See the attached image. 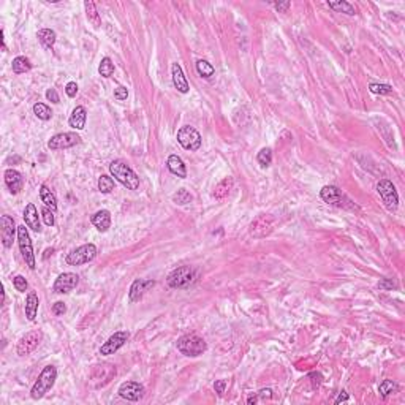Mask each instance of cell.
I'll return each mask as SVG.
<instances>
[{"mask_svg": "<svg viewBox=\"0 0 405 405\" xmlns=\"http://www.w3.org/2000/svg\"><path fill=\"white\" fill-rule=\"evenodd\" d=\"M110 173L117 182H121L128 190L139 188V177L124 160H114L110 165Z\"/></svg>", "mask_w": 405, "mask_h": 405, "instance_id": "obj_1", "label": "cell"}, {"mask_svg": "<svg viewBox=\"0 0 405 405\" xmlns=\"http://www.w3.org/2000/svg\"><path fill=\"white\" fill-rule=\"evenodd\" d=\"M57 380V369L56 366H46L43 371L40 372L37 382L33 383L32 389H30V397L33 400H40L44 397V394L49 391Z\"/></svg>", "mask_w": 405, "mask_h": 405, "instance_id": "obj_2", "label": "cell"}, {"mask_svg": "<svg viewBox=\"0 0 405 405\" xmlns=\"http://www.w3.org/2000/svg\"><path fill=\"white\" fill-rule=\"evenodd\" d=\"M176 345H177V350L184 356H188V358H196V356H201L208 350L205 339L196 334H185L179 337Z\"/></svg>", "mask_w": 405, "mask_h": 405, "instance_id": "obj_3", "label": "cell"}, {"mask_svg": "<svg viewBox=\"0 0 405 405\" xmlns=\"http://www.w3.org/2000/svg\"><path fill=\"white\" fill-rule=\"evenodd\" d=\"M195 277H196V271L192 266H179L168 274L166 283H168V287L173 290H184L193 283Z\"/></svg>", "mask_w": 405, "mask_h": 405, "instance_id": "obj_4", "label": "cell"}, {"mask_svg": "<svg viewBox=\"0 0 405 405\" xmlns=\"http://www.w3.org/2000/svg\"><path fill=\"white\" fill-rule=\"evenodd\" d=\"M377 193L380 195V198H382L385 208L389 212L397 211V208H399V195H397L396 187L392 185L391 181H388V179L378 181L377 182Z\"/></svg>", "mask_w": 405, "mask_h": 405, "instance_id": "obj_5", "label": "cell"}, {"mask_svg": "<svg viewBox=\"0 0 405 405\" xmlns=\"http://www.w3.org/2000/svg\"><path fill=\"white\" fill-rule=\"evenodd\" d=\"M95 257H97V247H95L93 244H84L75 250H71V252L65 257V261H67L68 266H81V265H86V263L93 261Z\"/></svg>", "mask_w": 405, "mask_h": 405, "instance_id": "obj_6", "label": "cell"}, {"mask_svg": "<svg viewBox=\"0 0 405 405\" xmlns=\"http://www.w3.org/2000/svg\"><path fill=\"white\" fill-rule=\"evenodd\" d=\"M18 244H19L21 255L24 258V261H26V265L30 269H35L37 268V261H35L32 239H30V234H29V230L26 228V225L18 226Z\"/></svg>", "mask_w": 405, "mask_h": 405, "instance_id": "obj_7", "label": "cell"}, {"mask_svg": "<svg viewBox=\"0 0 405 405\" xmlns=\"http://www.w3.org/2000/svg\"><path fill=\"white\" fill-rule=\"evenodd\" d=\"M177 142L185 149V150H190V152H195L201 147V135L196 128L190 127V125H184L179 128V132H177Z\"/></svg>", "mask_w": 405, "mask_h": 405, "instance_id": "obj_8", "label": "cell"}, {"mask_svg": "<svg viewBox=\"0 0 405 405\" xmlns=\"http://www.w3.org/2000/svg\"><path fill=\"white\" fill-rule=\"evenodd\" d=\"M320 196L326 205L336 206V208H348L350 199L342 193V190L336 185H325L320 190Z\"/></svg>", "mask_w": 405, "mask_h": 405, "instance_id": "obj_9", "label": "cell"}, {"mask_svg": "<svg viewBox=\"0 0 405 405\" xmlns=\"http://www.w3.org/2000/svg\"><path fill=\"white\" fill-rule=\"evenodd\" d=\"M41 340H43V332L40 329H33V331L26 332V334H24L18 342V347H16L18 355L19 356L30 355L41 343Z\"/></svg>", "mask_w": 405, "mask_h": 405, "instance_id": "obj_10", "label": "cell"}, {"mask_svg": "<svg viewBox=\"0 0 405 405\" xmlns=\"http://www.w3.org/2000/svg\"><path fill=\"white\" fill-rule=\"evenodd\" d=\"M81 142V136L75 132H64V133H57L54 135L49 141H47V147L51 150H62L73 147Z\"/></svg>", "mask_w": 405, "mask_h": 405, "instance_id": "obj_11", "label": "cell"}, {"mask_svg": "<svg viewBox=\"0 0 405 405\" xmlns=\"http://www.w3.org/2000/svg\"><path fill=\"white\" fill-rule=\"evenodd\" d=\"M78 283H79V277H78V274L75 272H64L61 274L54 285H53V291L57 293V294H67L70 291H73L76 287H78Z\"/></svg>", "mask_w": 405, "mask_h": 405, "instance_id": "obj_12", "label": "cell"}, {"mask_svg": "<svg viewBox=\"0 0 405 405\" xmlns=\"http://www.w3.org/2000/svg\"><path fill=\"white\" fill-rule=\"evenodd\" d=\"M130 334L127 331H117L114 332L113 336L108 337V340H106L102 347H100V355L102 356H110V355H114L119 348H122L124 345L127 343Z\"/></svg>", "mask_w": 405, "mask_h": 405, "instance_id": "obj_13", "label": "cell"}, {"mask_svg": "<svg viewBox=\"0 0 405 405\" xmlns=\"http://www.w3.org/2000/svg\"><path fill=\"white\" fill-rule=\"evenodd\" d=\"M119 396L125 400H130V402H138L139 399H142L144 396V386L138 382H132V380H128V382H124L121 386H119Z\"/></svg>", "mask_w": 405, "mask_h": 405, "instance_id": "obj_14", "label": "cell"}, {"mask_svg": "<svg viewBox=\"0 0 405 405\" xmlns=\"http://www.w3.org/2000/svg\"><path fill=\"white\" fill-rule=\"evenodd\" d=\"M0 231H2V244L5 248L13 247L15 234L18 233V226L15 223V219L10 216L0 217Z\"/></svg>", "mask_w": 405, "mask_h": 405, "instance_id": "obj_15", "label": "cell"}, {"mask_svg": "<svg viewBox=\"0 0 405 405\" xmlns=\"http://www.w3.org/2000/svg\"><path fill=\"white\" fill-rule=\"evenodd\" d=\"M272 231V219L269 216H260L250 223V234L254 237H265Z\"/></svg>", "mask_w": 405, "mask_h": 405, "instance_id": "obj_16", "label": "cell"}, {"mask_svg": "<svg viewBox=\"0 0 405 405\" xmlns=\"http://www.w3.org/2000/svg\"><path fill=\"white\" fill-rule=\"evenodd\" d=\"M156 282L152 280H144V279H136L132 287H130V291H128V301L130 302H138L142 299V296L147 291L149 287H154Z\"/></svg>", "mask_w": 405, "mask_h": 405, "instance_id": "obj_17", "label": "cell"}, {"mask_svg": "<svg viewBox=\"0 0 405 405\" xmlns=\"http://www.w3.org/2000/svg\"><path fill=\"white\" fill-rule=\"evenodd\" d=\"M4 177H5V184H7L10 192L13 193V195H18L21 190H22V187H24V177H22V174L18 170L8 168L5 171Z\"/></svg>", "mask_w": 405, "mask_h": 405, "instance_id": "obj_18", "label": "cell"}, {"mask_svg": "<svg viewBox=\"0 0 405 405\" xmlns=\"http://www.w3.org/2000/svg\"><path fill=\"white\" fill-rule=\"evenodd\" d=\"M171 76H173V84L177 89V92H181V93H188L190 92V84H188V81H187V78L184 75L182 67L177 62H174L171 65Z\"/></svg>", "mask_w": 405, "mask_h": 405, "instance_id": "obj_19", "label": "cell"}, {"mask_svg": "<svg viewBox=\"0 0 405 405\" xmlns=\"http://www.w3.org/2000/svg\"><path fill=\"white\" fill-rule=\"evenodd\" d=\"M24 223H26L27 228H30L32 231L35 233H40L41 231V223H40V219H38V211L35 208L33 202H29L24 209Z\"/></svg>", "mask_w": 405, "mask_h": 405, "instance_id": "obj_20", "label": "cell"}, {"mask_svg": "<svg viewBox=\"0 0 405 405\" xmlns=\"http://www.w3.org/2000/svg\"><path fill=\"white\" fill-rule=\"evenodd\" d=\"M92 225L97 228L100 233H105V231H108L110 230V226H111V212L110 211H106V209H102V211H97L92 216L90 219Z\"/></svg>", "mask_w": 405, "mask_h": 405, "instance_id": "obj_21", "label": "cell"}, {"mask_svg": "<svg viewBox=\"0 0 405 405\" xmlns=\"http://www.w3.org/2000/svg\"><path fill=\"white\" fill-rule=\"evenodd\" d=\"M86 121H87V111L84 106H76L71 113L70 119H68V125L73 130H82L86 127Z\"/></svg>", "mask_w": 405, "mask_h": 405, "instance_id": "obj_22", "label": "cell"}, {"mask_svg": "<svg viewBox=\"0 0 405 405\" xmlns=\"http://www.w3.org/2000/svg\"><path fill=\"white\" fill-rule=\"evenodd\" d=\"M166 165H168V170H170L171 174L181 177V179H185V177H187V166H185L184 160L179 156H174V154H173V156H170Z\"/></svg>", "mask_w": 405, "mask_h": 405, "instance_id": "obj_23", "label": "cell"}, {"mask_svg": "<svg viewBox=\"0 0 405 405\" xmlns=\"http://www.w3.org/2000/svg\"><path fill=\"white\" fill-rule=\"evenodd\" d=\"M38 304H40V301H38L37 293H33V291L27 293V296H26V306H24V311H26V317H27L29 321H33L35 318H37V314H38Z\"/></svg>", "mask_w": 405, "mask_h": 405, "instance_id": "obj_24", "label": "cell"}, {"mask_svg": "<svg viewBox=\"0 0 405 405\" xmlns=\"http://www.w3.org/2000/svg\"><path fill=\"white\" fill-rule=\"evenodd\" d=\"M113 367H114L113 364H98V366H93V369H92V380H93V382H97V385H95V386L100 388V378H105L106 385L111 382L114 375H105V372H108L110 369H113Z\"/></svg>", "mask_w": 405, "mask_h": 405, "instance_id": "obj_25", "label": "cell"}, {"mask_svg": "<svg viewBox=\"0 0 405 405\" xmlns=\"http://www.w3.org/2000/svg\"><path fill=\"white\" fill-rule=\"evenodd\" d=\"M40 199H41V202L46 208H49L54 212L57 211V198H56V195L51 192V188L47 187L46 184H43L40 187Z\"/></svg>", "mask_w": 405, "mask_h": 405, "instance_id": "obj_26", "label": "cell"}, {"mask_svg": "<svg viewBox=\"0 0 405 405\" xmlns=\"http://www.w3.org/2000/svg\"><path fill=\"white\" fill-rule=\"evenodd\" d=\"M37 38L46 49H53L54 44H56V40H57V35L53 29H40L37 32Z\"/></svg>", "mask_w": 405, "mask_h": 405, "instance_id": "obj_27", "label": "cell"}, {"mask_svg": "<svg viewBox=\"0 0 405 405\" xmlns=\"http://www.w3.org/2000/svg\"><path fill=\"white\" fill-rule=\"evenodd\" d=\"M233 177H225L223 181H220L216 185V190H214V198L216 199H223L230 195L231 188H233Z\"/></svg>", "mask_w": 405, "mask_h": 405, "instance_id": "obj_28", "label": "cell"}, {"mask_svg": "<svg viewBox=\"0 0 405 405\" xmlns=\"http://www.w3.org/2000/svg\"><path fill=\"white\" fill-rule=\"evenodd\" d=\"M11 68H13V73L15 75H22V73H27V71L32 70V64L27 57L24 56H18L13 59V64H11Z\"/></svg>", "mask_w": 405, "mask_h": 405, "instance_id": "obj_29", "label": "cell"}, {"mask_svg": "<svg viewBox=\"0 0 405 405\" xmlns=\"http://www.w3.org/2000/svg\"><path fill=\"white\" fill-rule=\"evenodd\" d=\"M328 7L331 10L337 11V13H343V15H348V16H355L356 15V8L347 2V0H339V2H328Z\"/></svg>", "mask_w": 405, "mask_h": 405, "instance_id": "obj_30", "label": "cell"}, {"mask_svg": "<svg viewBox=\"0 0 405 405\" xmlns=\"http://www.w3.org/2000/svg\"><path fill=\"white\" fill-rule=\"evenodd\" d=\"M196 73L202 79H211L214 75H216V68H214L212 64L205 61V59H199V61L196 62Z\"/></svg>", "mask_w": 405, "mask_h": 405, "instance_id": "obj_31", "label": "cell"}, {"mask_svg": "<svg viewBox=\"0 0 405 405\" xmlns=\"http://www.w3.org/2000/svg\"><path fill=\"white\" fill-rule=\"evenodd\" d=\"M84 8H86V15H87V19L89 22L93 24V27H100L102 26V19L97 13V7H95L93 2H84Z\"/></svg>", "mask_w": 405, "mask_h": 405, "instance_id": "obj_32", "label": "cell"}, {"mask_svg": "<svg viewBox=\"0 0 405 405\" xmlns=\"http://www.w3.org/2000/svg\"><path fill=\"white\" fill-rule=\"evenodd\" d=\"M33 114L38 119H41V121H49V119L53 117L51 108L44 103H35L33 105Z\"/></svg>", "mask_w": 405, "mask_h": 405, "instance_id": "obj_33", "label": "cell"}, {"mask_svg": "<svg viewBox=\"0 0 405 405\" xmlns=\"http://www.w3.org/2000/svg\"><path fill=\"white\" fill-rule=\"evenodd\" d=\"M98 73L103 78H111L114 75V64L110 57H103L98 65Z\"/></svg>", "mask_w": 405, "mask_h": 405, "instance_id": "obj_34", "label": "cell"}, {"mask_svg": "<svg viewBox=\"0 0 405 405\" xmlns=\"http://www.w3.org/2000/svg\"><path fill=\"white\" fill-rule=\"evenodd\" d=\"M257 162H258V165L261 166V168H268V166H271V163H272V150H271V147L261 149L258 152V156H257Z\"/></svg>", "mask_w": 405, "mask_h": 405, "instance_id": "obj_35", "label": "cell"}, {"mask_svg": "<svg viewBox=\"0 0 405 405\" xmlns=\"http://www.w3.org/2000/svg\"><path fill=\"white\" fill-rule=\"evenodd\" d=\"M98 190L102 193H111L113 190H114V181H113V177L110 176H106V174H102L98 177Z\"/></svg>", "mask_w": 405, "mask_h": 405, "instance_id": "obj_36", "label": "cell"}, {"mask_svg": "<svg viewBox=\"0 0 405 405\" xmlns=\"http://www.w3.org/2000/svg\"><path fill=\"white\" fill-rule=\"evenodd\" d=\"M192 199H193V196L190 195V192H187L185 188H179V190H177V192L173 195V201L176 202V205H181V206L188 205V202H192Z\"/></svg>", "mask_w": 405, "mask_h": 405, "instance_id": "obj_37", "label": "cell"}, {"mask_svg": "<svg viewBox=\"0 0 405 405\" xmlns=\"http://www.w3.org/2000/svg\"><path fill=\"white\" fill-rule=\"evenodd\" d=\"M396 391H397V385L392 382V380H383L378 386V392L383 397H388L389 394H392V392H396Z\"/></svg>", "mask_w": 405, "mask_h": 405, "instance_id": "obj_38", "label": "cell"}, {"mask_svg": "<svg viewBox=\"0 0 405 405\" xmlns=\"http://www.w3.org/2000/svg\"><path fill=\"white\" fill-rule=\"evenodd\" d=\"M369 90L377 95H389L392 93V87L389 84H378V82H371L369 84Z\"/></svg>", "mask_w": 405, "mask_h": 405, "instance_id": "obj_39", "label": "cell"}, {"mask_svg": "<svg viewBox=\"0 0 405 405\" xmlns=\"http://www.w3.org/2000/svg\"><path fill=\"white\" fill-rule=\"evenodd\" d=\"M41 217H43V222L46 226H54L56 223V217H54V211H51L49 208H43L41 209Z\"/></svg>", "mask_w": 405, "mask_h": 405, "instance_id": "obj_40", "label": "cell"}, {"mask_svg": "<svg viewBox=\"0 0 405 405\" xmlns=\"http://www.w3.org/2000/svg\"><path fill=\"white\" fill-rule=\"evenodd\" d=\"M13 287H15L16 291H19V293H26V291H27V287H29V283H27L26 277L16 276V277H13Z\"/></svg>", "mask_w": 405, "mask_h": 405, "instance_id": "obj_41", "label": "cell"}, {"mask_svg": "<svg viewBox=\"0 0 405 405\" xmlns=\"http://www.w3.org/2000/svg\"><path fill=\"white\" fill-rule=\"evenodd\" d=\"M377 287L380 288V290H385V291H389V290H392V288H396L397 287V283L392 280V279H382L380 280L378 283H377Z\"/></svg>", "mask_w": 405, "mask_h": 405, "instance_id": "obj_42", "label": "cell"}, {"mask_svg": "<svg viewBox=\"0 0 405 405\" xmlns=\"http://www.w3.org/2000/svg\"><path fill=\"white\" fill-rule=\"evenodd\" d=\"M127 97H128V90H127V87L119 86V87L114 89V98H116V100L124 102V100H127Z\"/></svg>", "mask_w": 405, "mask_h": 405, "instance_id": "obj_43", "label": "cell"}, {"mask_svg": "<svg viewBox=\"0 0 405 405\" xmlns=\"http://www.w3.org/2000/svg\"><path fill=\"white\" fill-rule=\"evenodd\" d=\"M65 312H67V306H65V302H62V301H57V302L53 306V314H54V315H57V317H62Z\"/></svg>", "mask_w": 405, "mask_h": 405, "instance_id": "obj_44", "label": "cell"}, {"mask_svg": "<svg viewBox=\"0 0 405 405\" xmlns=\"http://www.w3.org/2000/svg\"><path fill=\"white\" fill-rule=\"evenodd\" d=\"M65 93L68 95L70 98L76 97V93H78V84H76L75 81H70L68 84L65 86Z\"/></svg>", "mask_w": 405, "mask_h": 405, "instance_id": "obj_45", "label": "cell"}, {"mask_svg": "<svg viewBox=\"0 0 405 405\" xmlns=\"http://www.w3.org/2000/svg\"><path fill=\"white\" fill-rule=\"evenodd\" d=\"M46 98H47V102H51V103H61V98H59V93H57V90L56 89H47L46 90Z\"/></svg>", "mask_w": 405, "mask_h": 405, "instance_id": "obj_46", "label": "cell"}, {"mask_svg": "<svg viewBox=\"0 0 405 405\" xmlns=\"http://www.w3.org/2000/svg\"><path fill=\"white\" fill-rule=\"evenodd\" d=\"M225 388H226V380H217V382L214 383V389H216V392H217L220 397L223 396Z\"/></svg>", "mask_w": 405, "mask_h": 405, "instance_id": "obj_47", "label": "cell"}, {"mask_svg": "<svg viewBox=\"0 0 405 405\" xmlns=\"http://www.w3.org/2000/svg\"><path fill=\"white\" fill-rule=\"evenodd\" d=\"M258 399H271L272 397V389L271 388H266V389H261L257 392Z\"/></svg>", "mask_w": 405, "mask_h": 405, "instance_id": "obj_48", "label": "cell"}, {"mask_svg": "<svg viewBox=\"0 0 405 405\" xmlns=\"http://www.w3.org/2000/svg\"><path fill=\"white\" fill-rule=\"evenodd\" d=\"M274 7H276V10L282 11V13H287V10L291 7L290 2H283V4H274Z\"/></svg>", "mask_w": 405, "mask_h": 405, "instance_id": "obj_49", "label": "cell"}, {"mask_svg": "<svg viewBox=\"0 0 405 405\" xmlns=\"http://www.w3.org/2000/svg\"><path fill=\"white\" fill-rule=\"evenodd\" d=\"M347 400H348V394H347V392H345V391H342L340 394L337 396V399L334 400V403H337V405H339L340 402H347Z\"/></svg>", "mask_w": 405, "mask_h": 405, "instance_id": "obj_50", "label": "cell"}, {"mask_svg": "<svg viewBox=\"0 0 405 405\" xmlns=\"http://www.w3.org/2000/svg\"><path fill=\"white\" fill-rule=\"evenodd\" d=\"M257 402H258V396H257V392H255V394L252 392V394H250V396L247 397V403H248V405H252V403H257Z\"/></svg>", "mask_w": 405, "mask_h": 405, "instance_id": "obj_51", "label": "cell"}]
</instances>
